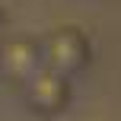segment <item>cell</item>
Instances as JSON below:
<instances>
[{"label":"cell","instance_id":"1","mask_svg":"<svg viewBox=\"0 0 121 121\" xmlns=\"http://www.w3.org/2000/svg\"><path fill=\"white\" fill-rule=\"evenodd\" d=\"M42 60L45 67L64 73V77H80L92 60V38L86 29L67 22L51 29L48 35H42Z\"/></svg>","mask_w":121,"mask_h":121},{"label":"cell","instance_id":"3","mask_svg":"<svg viewBox=\"0 0 121 121\" xmlns=\"http://www.w3.org/2000/svg\"><path fill=\"white\" fill-rule=\"evenodd\" d=\"M45 67L42 60V38L32 35H10L0 42V80L22 86L32 73Z\"/></svg>","mask_w":121,"mask_h":121},{"label":"cell","instance_id":"2","mask_svg":"<svg viewBox=\"0 0 121 121\" xmlns=\"http://www.w3.org/2000/svg\"><path fill=\"white\" fill-rule=\"evenodd\" d=\"M22 102L32 115L38 118H57L60 112L70 105V77L51 70V67H42L38 73H32L22 86Z\"/></svg>","mask_w":121,"mask_h":121},{"label":"cell","instance_id":"4","mask_svg":"<svg viewBox=\"0 0 121 121\" xmlns=\"http://www.w3.org/2000/svg\"><path fill=\"white\" fill-rule=\"evenodd\" d=\"M3 29H6V10L0 6V32H3Z\"/></svg>","mask_w":121,"mask_h":121}]
</instances>
